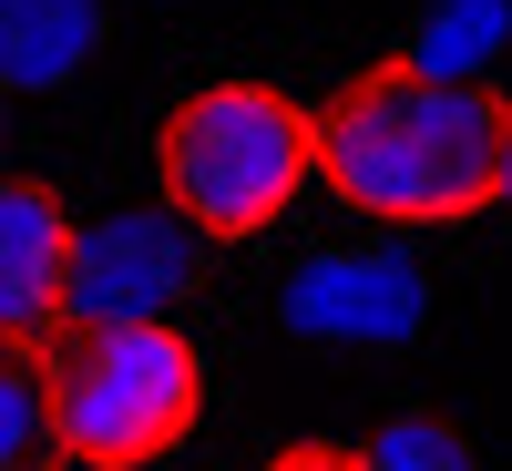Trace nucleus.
<instances>
[{"label": "nucleus", "mask_w": 512, "mask_h": 471, "mask_svg": "<svg viewBox=\"0 0 512 471\" xmlns=\"http://www.w3.org/2000/svg\"><path fill=\"white\" fill-rule=\"evenodd\" d=\"M512 103L492 82H431L410 62H369L308 113V175L338 185L379 226H461L492 205Z\"/></svg>", "instance_id": "obj_1"}, {"label": "nucleus", "mask_w": 512, "mask_h": 471, "mask_svg": "<svg viewBox=\"0 0 512 471\" xmlns=\"http://www.w3.org/2000/svg\"><path fill=\"white\" fill-rule=\"evenodd\" d=\"M492 205H512V134H502V175H492Z\"/></svg>", "instance_id": "obj_12"}, {"label": "nucleus", "mask_w": 512, "mask_h": 471, "mask_svg": "<svg viewBox=\"0 0 512 471\" xmlns=\"http://www.w3.org/2000/svg\"><path fill=\"white\" fill-rule=\"evenodd\" d=\"M41 379H52L62 461H93V471L164 461L205 410V359L185 328H62L41 338Z\"/></svg>", "instance_id": "obj_3"}, {"label": "nucleus", "mask_w": 512, "mask_h": 471, "mask_svg": "<svg viewBox=\"0 0 512 471\" xmlns=\"http://www.w3.org/2000/svg\"><path fill=\"white\" fill-rule=\"evenodd\" d=\"M113 11L103 0H0V93H62L93 72Z\"/></svg>", "instance_id": "obj_7"}, {"label": "nucleus", "mask_w": 512, "mask_h": 471, "mask_svg": "<svg viewBox=\"0 0 512 471\" xmlns=\"http://www.w3.org/2000/svg\"><path fill=\"white\" fill-rule=\"evenodd\" d=\"M267 471H359V451H349V441H287Z\"/></svg>", "instance_id": "obj_11"}, {"label": "nucleus", "mask_w": 512, "mask_h": 471, "mask_svg": "<svg viewBox=\"0 0 512 471\" xmlns=\"http://www.w3.org/2000/svg\"><path fill=\"white\" fill-rule=\"evenodd\" d=\"M62 256H72V216L41 175H0V338H52L62 308Z\"/></svg>", "instance_id": "obj_6"}, {"label": "nucleus", "mask_w": 512, "mask_h": 471, "mask_svg": "<svg viewBox=\"0 0 512 471\" xmlns=\"http://www.w3.org/2000/svg\"><path fill=\"white\" fill-rule=\"evenodd\" d=\"M185 297H195V236L164 205H123L103 226H72L52 338L62 328H175Z\"/></svg>", "instance_id": "obj_4"}, {"label": "nucleus", "mask_w": 512, "mask_h": 471, "mask_svg": "<svg viewBox=\"0 0 512 471\" xmlns=\"http://www.w3.org/2000/svg\"><path fill=\"white\" fill-rule=\"evenodd\" d=\"M359 471H482V451L451 431L441 410H390L369 431V451H359Z\"/></svg>", "instance_id": "obj_10"}, {"label": "nucleus", "mask_w": 512, "mask_h": 471, "mask_svg": "<svg viewBox=\"0 0 512 471\" xmlns=\"http://www.w3.org/2000/svg\"><path fill=\"white\" fill-rule=\"evenodd\" d=\"M0 144H11V93H0Z\"/></svg>", "instance_id": "obj_13"}, {"label": "nucleus", "mask_w": 512, "mask_h": 471, "mask_svg": "<svg viewBox=\"0 0 512 471\" xmlns=\"http://www.w3.org/2000/svg\"><path fill=\"white\" fill-rule=\"evenodd\" d=\"M0 471H62L52 441V379L31 338H0Z\"/></svg>", "instance_id": "obj_9"}, {"label": "nucleus", "mask_w": 512, "mask_h": 471, "mask_svg": "<svg viewBox=\"0 0 512 471\" xmlns=\"http://www.w3.org/2000/svg\"><path fill=\"white\" fill-rule=\"evenodd\" d=\"M308 175V113L267 82H205L164 113L154 134V185L164 216L195 246H236L256 226H277V205Z\"/></svg>", "instance_id": "obj_2"}, {"label": "nucleus", "mask_w": 512, "mask_h": 471, "mask_svg": "<svg viewBox=\"0 0 512 471\" xmlns=\"http://www.w3.org/2000/svg\"><path fill=\"white\" fill-rule=\"evenodd\" d=\"M287 338L308 349H410L431 328V277L400 246H359V256H308L277 297Z\"/></svg>", "instance_id": "obj_5"}, {"label": "nucleus", "mask_w": 512, "mask_h": 471, "mask_svg": "<svg viewBox=\"0 0 512 471\" xmlns=\"http://www.w3.org/2000/svg\"><path fill=\"white\" fill-rule=\"evenodd\" d=\"M502 52H512V0H431L400 62L431 82H482Z\"/></svg>", "instance_id": "obj_8"}]
</instances>
